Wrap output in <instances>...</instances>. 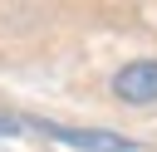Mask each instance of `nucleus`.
I'll return each instance as SVG.
<instances>
[{
	"label": "nucleus",
	"mask_w": 157,
	"mask_h": 152,
	"mask_svg": "<svg viewBox=\"0 0 157 152\" xmlns=\"http://www.w3.org/2000/svg\"><path fill=\"white\" fill-rule=\"evenodd\" d=\"M44 132V137H54V142H64V147H74V152H137V142L132 137H123V132H108V127H69V123H44V118H25V132Z\"/></svg>",
	"instance_id": "1"
},
{
	"label": "nucleus",
	"mask_w": 157,
	"mask_h": 152,
	"mask_svg": "<svg viewBox=\"0 0 157 152\" xmlns=\"http://www.w3.org/2000/svg\"><path fill=\"white\" fill-rule=\"evenodd\" d=\"M108 93L123 108H152L157 103V59H128L108 78Z\"/></svg>",
	"instance_id": "2"
},
{
	"label": "nucleus",
	"mask_w": 157,
	"mask_h": 152,
	"mask_svg": "<svg viewBox=\"0 0 157 152\" xmlns=\"http://www.w3.org/2000/svg\"><path fill=\"white\" fill-rule=\"evenodd\" d=\"M0 132L10 137V132H25V118H15V113H0Z\"/></svg>",
	"instance_id": "3"
}]
</instances>
